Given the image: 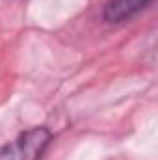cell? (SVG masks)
I'll list each match as a JSON object with an SVG mask.
<instances>
[{
  "mask_svg": "<svg viewBox=\"0 0 158 160\" xmlns=\"http://www.w3.org/2000/svg\"><path fill=\"white\" fill-rule=\"evenodd\" d=\"M153 0H108L104 6V21L110 24H117L130 21L134 15L143 11Z\"/></svg>",
  "mask_w": 158,
  "mask_h": 160,
  "instance_id": "7a4b0ae2",
  "label": "cell"
},
{
  "mask_svg": "<svg viewBox=\"0 0 158 160\" xmlns=\"http://www.w3.org/2000/svg\"><path fill=\"white\" fill-rule=\"evenodd\" d=\"M54 136L47 127H34L0 149V160H41Z\"/></svg>",
  "mask_w": 158,
  "mask_h": 160,
  "instance_id": "6da1fadb",
  "label": "cell"
}]
</instances>
